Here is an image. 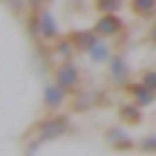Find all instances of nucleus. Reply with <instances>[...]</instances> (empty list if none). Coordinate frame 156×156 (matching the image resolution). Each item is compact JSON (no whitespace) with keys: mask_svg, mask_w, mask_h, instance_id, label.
<instances>
[{"mask_svg":"<svg viewBox=\"0 0 156 156\" xmlns=\"http://www.w3.org/2000/svg\"><path fill=\"white\" fill-rule=\"evenodd\" d=\"M52 81H55V84H61L67 93H75V90L81 87V67H78L75 61L55 64V69H52Z\"/></svg>","mask_w":156,"mask_h":156,"instance_id":"f257e3e1","label":"nucleus"},{"mask_svg":"<svg viewBox=\"0 0 156 156\" xmlns=\"http://www.w3.org/2000/svg\"><path fill=\"white\" fill-rule=\"evenodd\" d=\"M107 78H110V84L127 90V84H130V61H127V55L116 52V55L107 61Z\"/></svg>","mask_w":156,"mask_h":156,"instance_id":"f03ea898","label":"nucleus"},{"mask_svg":"<svg viewBox=\"0 0 156 156\" xmlns=\"http://www.w3.org/2000/svg\"><path fill=\"white\" fill-rule=\"evenodd\" d=\"M38 15H41V41L44 44H55L58 38H64V32H61V26H58V20H55L49 6L38 9Z\"/></svg>","mask_w":156,"mask_h":156,"instance_id":"7ed1b4c3","label":"nucleus"},{"mask_svg":"<svg viewBox=\"0 0 156 156\" xmlns=\"http://www.w3.org/2000/svg\"><path fill=\"white\" fill-rule=\"evenodd\" d=\"M69 130V119L67 116H49V119H44V122H38V133H41V139H55V136H61V133H67Z\"/></svg>","mask_w":156,"mask_h":156,"instance_id":"20e7f679","label":"nucleus"},{"mask_svg":"<svg viewBox=\"0 0 156 156\" xmlns=\"http://www.w3.org/2000/svg\"><path fill=\"white\" fill-rule=\"evenodd\" d=\"M67 98H69V93L61 87V84H55V81H49L44 87V107L49 113H58L64 104H67Z\"/></svg>","mask_w":156,"mask_h":156,"instance_id":"39448f33","label":"nucleus"},{"mask_svg":"<svg viewBox=\"0 0 156 156\" xmlns=\"http://www.w3.org/2000/svg\"><path fill=\"white\" fill-rule=\"evenodd\" d=\"M93 29L98 32V38H116L124 32V23L119 15H98V20L93 23Z\"/></svg>","mask_w":156,"mask_h":156,"instance_id":"423d86ee","label":"nucleus"},{"mask_svg":"<svg viewBox=\"0 0 156 156\" xmlns=\"http://www.w3.org/2000/svg\"><path fill=\"white\" fill-rule=\"evenodd\" d=\"M75 55H78V49H75V44L64 35V38H58L55 44H52V49H49V61H55V64H64V61H75Z\"/></svg>","mask_w":156,"mask_h":156,"instance_id":"0eeeda50","label":"nucleus"},{"mask_svg":"<svg viewBox=\"0 0 156 156\" xmlns=\"http://www.w3.org/2000/svg\"><path fill=\"white\" fill-rule=\"evenodd\" d=\"M127 93H130V98H133L142 110H145V107H151L153 101H156V90L145 87L142 81H130V84H127Z\"/></svg>","mask_w":156,"mask_h":156,"instance_id":"6e6552de","label":"nucleus"},{"mask_svg":"<svg viewBox=\"0 0 156 156\" xmlns=\"http://www.w3.org/2000/svg\"><path fill=\"white\" fill-rule=\"evenodd\" d=\"M87 55H90V61H93V64H104V67H107V61L116 55V49H113L110 38H98L93 46H90V52H87Z\"/></svg>","mask_w":156,"mask_h":156,"instance_id":"1a4fd4ad","label":"nucleus"},{"mask_svg":"<svg viewBox=\"0 0 156 156\" xmlns=\"http://www.w3.org/2000/svg\"><path fill=\"white\" fill-rule=\"evenodd\" d=\"M67 38L75 44V49H78V52H90V46L98 41V32H95L93 26H90V29H73Z\"/></svg>","mask_w":156,"mask_h":156,"instance_id":"9d476101","label":"nucleus"},{"mask_svg":"<svg viewBox=\"0 0 156 156\" xmlns=\"http://www.w3.org/2000/svg\"><path fill=\"white\" fill-rule=\"evenodd\" d=\"M130 9L142 20H156V0H130Z\"/></svg>","mask_w":156,"mask_h":156,"instance_id":"9b49d317","label":"nucleus"},{"mask_svg":"<svg viewBox=\"0 0 156 156\" xmlns=\"http://www.w3.org/2000/svg\"><path fill=\"white\" fill-rule=\"evenodd\" d=\"M98 15H119L124 9V0H93Z\"/></svg>","mask_w":156,"mask_h":156,"instance_id":"f8f14e48","label":"nucleus"},{"mask_svg":"<svg viewBox=\"0 0 156 156\" xmlns=\"http://www.w3.org/2000/svg\"><path fill=\"white\" fill-rule=\"evenodd\" d=\"M119 116H122L124 122H142V107L136 104V101H127V104L119 107Z\"/></svg>","mask_w":156,"mask_h":156,"instance_id":"ddd939ff","label":"nucleus"},{"mask_svg":"<svg viewBox=\"0 0 156 156\" xmlns=\"http://www.w3.org/2000/svg\"><path fill=\"white\" fill-rule=\"evenodd\" d=\"M95 104H98V101H95V93H87V90L78 93V90H75V98H73L75 110H90V107H95Z\"/></svg>","mask_w":156,"mask_h":156,"instance_id":"4468645a","label":"nucleus"},{"mask_svg":"<svg viewBox=\"0 0 156 156\" xmlns=\"http://www.w3.org/2000/svg\"><path fill=\"white\" fill-rule=\"evenodd\" d=\"M107 139H110V142H119V145H122V147H130V139H127V136H124V133H122V130H119V127L107 130Z\"/></svg>","mask_w":156,"mask_h":156,"instance_id":"2eb2a0df","label":"nucleus"},{"mask_svg":"<svg viewBox=\"0 0 156 156\" xmlns=\"http://www.w3.org/2000/svg\"><path fill=\"white\" fill-rule=\"evenodd\" d=\"M139 81L145 84V87H151V90H156V69H145V73L139 75Z\"/></svg>","mask_w":156,"mask_h":156,"instance_id":"dca6fc26","label":"nucleus"},{"mask_svg":"<svg viewBox=\"0 0 156 156\" xmlns=\"http://www.w3.org/2000/svg\"><path fill=\"white\" fill-rule=\"evenodd\" d=\"M142 147H145V151H156V136H147V139H142Z\"/></svg>","mask_w":156,"mask_h":156,"instance_id":"f3484780","label":"nucleus"},{"mask_svg":"<svg viewBox=\"0 0 156 156\" xmlns=\"http://www.w3.org/2000/svg\"><path fill=\"white\" fill-rule=\"evenodd\" d=\"M147 41H151V46H156V23H153V29H151V35H147Z\"/></svg>","mask_w":156,"mask_h":156,"instance_id":"a211bd4d","label":"nucleus"}]
</instances>
